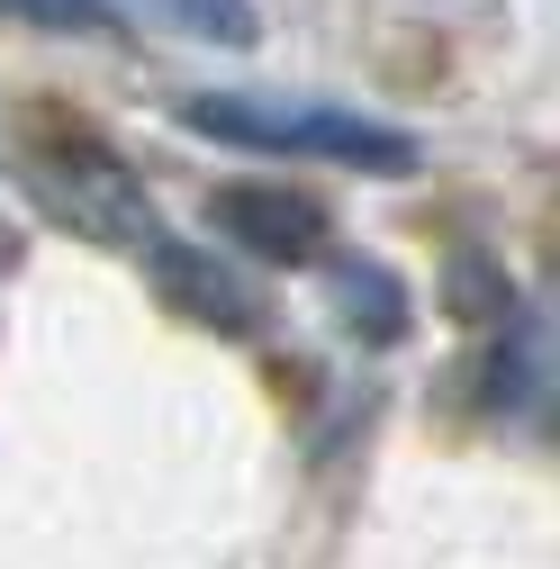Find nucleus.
I'll list each match as a JSON object with an SVG mask.
<instances>
[{
  "label": "nucleus",
  "mask_w": 560,
  "mask_h": 569,
  "mask_svg": "<svg viewBox=\"0 0 560 569\" xmlns=\"http://www.w3.org/2000/svg\"><path fill=\"white\" fill-rule=\"evenodd\" d=\"M146 271H154V299L181 317V326H208V335H262V290L236 271V262H218L208 244H190V236H163L154 253H146Z\"/></svg>",
  "instance_id": "obj_4"
},
{
  "label": "nucleus",
  "mask_w": 560,
  "mask_h": 569,
  "mask_svg": "<svg viewBox=\"0 0 560 569\" xmlns=\"http://www.w3.org/2000/svg\"><path fill=\"white\" fill-rule=\"evenodd\" d=\"M443 299H452V317H507V308H498V299H507V271L488 262V253H452Z\"/></svg>",
  "instance_id": "obj_7"
},
{
  "label": "nucleus",
  "mask_w": 560,
  "mask_h": 569,
  "mask_svg": "<svg viewBox=\"0 0 560 569\" xmlns=\"http://www.w3.org/2000/svg\"><path fill=\"white\" fill-rule=\"evenodd\" d=\"M208 236L236 244L244 262H271V271H317L334 253L326 208L308 190H280V181H218L208 190Z\"/></svg>",
  "instance_id": "obj_3"
},
{
  "label": "nucleus",
  "mask_w": 560,
  "mask_h": 569,
  "mask_svg": "<svg viewBox=\"0 0 560 569\" xmlns=\"http://www.w3.org/2000/svg\"><path fill=\"white\" fill-rule=\"evenodd\" d=\"M136 19H154V28H172V37H199V46H253L262 37V10L253 0H127Z\"/></svg>",
  "instance_id": "obj_6"
},
{
  "label": "nucleus",
  "mask_w": 560,
  "mask_h": 569,
  "mask_svg": "<svg viewBox=\"0 0 560 569\" xmlns=\"http://www.w3.org/2000/svg\"><path fill=\"white\" fill-rule=\"evenodd\" d=\"M172 127L208 136V146H236V154H326L362 181H407L426 163V146L389 118L334 109V100H280V91H244V82L236 91H181Z\"/></svg>",
  "instance_id": "obj_1"
},
{
  "label": "nucleus",
  "mask_w": 560,
  "mask_h": 569,
  "mask_svg": "<svg viewBox=\"0 0 560 569\" xmlns=\"http://www.w3.org/2000/svg\"><path fill=\"white\" fill-rule=\"evenodd\" d=\"M19 181L37 190L46 218H63L73 236H91V244H109V253H136V262H146V253L172 236V227L154 218V199L136 190V172L100 146L91 127H73V118H37V127H28Z\"/></svg>",
  "instance_id": "obj_2"
},
{
  "label": "nucleus",
  "mask_w": 560,
  "mask_h": 569,
  "mask_svg": "<svg viewBox=\"0 0 560 569\" xmlns=\"http://www.w3.org/2000/svg\"><path fill=\"white\" fill-rule=\"evenodd\" d=\"M10 19H28V28H46V37H109L118 19H109V0H0Z\"/></svg>",
  "instance_id": "obj_8"
},
{
  "label": "nucleus",
  "mask_w": 560,
  "mask_h": 569,
  "mask_svg": "<svg viewBox=\"0 0 560 569\" xmlns=\"http://www.w3.org/2000/svg\"><path fill=\"white\" fill-rule=\"evenodd\" d=\"M326 280H334V326L353 335V343H407L416 326V290L371 262V253H326Z\"/></svg>",
  "instance_id": "obj_5"
}]
</instances>
